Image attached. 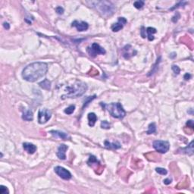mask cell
<instances>
[{"label": "cell", "instance_id": "6da1fadb", "mask_svg": "<svg viewBox=\"0 0 194 194\" xmlns=\"http://www.w3.org/2000/svg\"><path fill=\"white\" fill-rule=\"evenodd\" d=\"M48 71V65L45 62H34L23 70L22 77L28 82H35L46 75Z\"/></svg>", "mask_w": 194, "mask_h": 194}, {"label": "cell", "instance_id": "7a4b0ae2", "mask_svg": "<svg viewBox=\"0 0 194 194\" xmlns=\"http://www.w3.org/2000/svg\"><path fill=\"white\" fill-rule=\"evenodd\" d=\"M87 90V85L81 81H77L71 86H67L66 94L62 95V99L65 98H77L82 96Z\"/></svg>", "mask_w": 194, "mask_h": 194}, {"label": "cell", "instance_id": "3957f363", "mask_svg": "<svg viewBox=\"0 0 194 194\" xmlns=\"http://www.w3.org/2000/svg\"><path fill=\"white\" fill-rule=\"evenodd\" d=\"M91 4L96 8V10L104 17H110L114 12V6L111 2L108 1H98L93 2Z\"/></svg>", "mask_w": 194, "mask_h": 194}, {"label": "cell", "instance_id": "277c9868", "mask_svg": "<svg viewBox=\"0 0 194 194\" xmlns=\"http://www.w3.org/2000/svg\"><path fill=\"white\" fill-rule=\"evenodd\" d=\"M101 105L114 118H120L121 119V118H123L126 115V112H125L123 106L120 102H112V103H110L108 105L102 104V102H101Z\"/></svg>", "mask_w": 194, "mask_h": 194}, {"label": "cell", "instance_id": "5b68a950", "mask_svg": "<svg viewBox=\"0 0 194 194\" xmlns=\"http://www.w3.org/2000/svg\"><path fill=\"white\" fill-rule=\"evenodd\" d=\"M86 51L91 57H96L97 55H104L106 52V50L96 43H93L91 46L87 47Z\"/></svg>", "mask_w": 194, "mask_h": 194}, {"label": "cell", "instance_id": "8992f818", "mask_svg": "<svg viewBox=\"0 0 194 194\" xmlns=\"http://www.w3.org/2000/svg\"><path fill=\"white\" fill-rule=\"evenodd\" d=\"M153 147L158 152L166 153L170 148V144L168 141L164 140H156L153 142Z\"/></svg>", "mask_w": 194, "mask_h": 194}, {"label": "cell", "instance_id": "52a82bcc", "mask_svg": "<svg viewBox=\"0 0 194 194\" xmlns=\"http://www.w3.org/2000/svg\"><path fill=\"white\" fill-rule=\"evenodd\" d=\"M52 117V112L47 108H43L39 110L38 112V122L39 124H43L49 120Z\"/></svg>", "mask_w": 194, "mask_h": 194}, {"label": "cell", "instance_id": "ba28073f", "mask_svg": "<svg viewBox=\"0 0 194 194\" xmlns=\"http://www.w3.org/2000/svg\"><path fill=\"white\" fill-rule=\"evenodd\" d=\"M54 170L56 174H58L61 178L64 179V180H70L71 177H72V175H71L69 171L62 166L55 167Z\"/></svg>", "mask_w": 194, "mask_h": 194}, {"label": "cell", "instance_id": "9c48e42d", "mask_svg": "<svg viewBox=\"0 0 194 194\" xmlns=\"http://www.w3.org/2000/svg\"><path fill=\"white\" fill-rule=\"evenodd\" d=\"M136 54V51L134 50L130 45H127L122 49V56H124V58H126V59H129Z\"/></svg>", "mask_w": 194, "mask_h": 194}, {"label": "cell", "instance_id": "30bf717a", "mask_svg": "<svg viewBox=\"0 0 194 194\" xmlns=\"http://www.w3.org/2000/svg\"><path fill=\"white\" fill-rule=\"evenodd\" d=\"M126 18H118V22L114 24L112 26V30L113 32H118L119 30H121L122 28L124 27V26L127 24Z\"/></svg>", "mask_w": 194, "mask_h": 194}, {"label": "cell", "instance_id": "8fae6325", "mask_svg": "<svg viewBox=\"0 0 194 194\" xmlns=\"http://www.w3.org/2000/svg\"><path fill=\"white\" fill-rule=\"evenodd\" d=\"M71 26L75 27L77 28V30L80 32L85 31L89 28V24L85 22V21H73Z\"/></svg>", "mask_w": 194, "mask_h": 194}, {"label": "cell", "instance_id": "7c38bea8", "mask_svg": "<svg viewBox=\"0 0 194 194\" xmlns=\"http://www.w3.org/2000/svg\"><path fill=\"white\" fill-rule=\"evenodd\" d=\"M68 147L65 144H61L58 146L56 155L58 157V158H60L62 160H64L66 159V151L68 150Z\"/></svg>", "mask_w": 194, "mask_h": 194}, {"label": "cell", "instance_id": "4fadbf2b", "mask_svg": "<svg viewBox=\"0 0 194 194\" xmlns=\"http://www.w3.org/2000/svg\"><path fill=\"white\" fill-rule=\"evenodd\" d=\"M23 148L27 152L28 154H34L36 151V146L30 143H23Z\"/></svg>", "mask_w": 194, "mask_h": 194}, {"label": "cell", "instance_id": "5bb4252c", "mask_svg": "<svg viewBox=\"0 0 194 194\" xmlns=\"http://www.w3.org/2000/svg\"><path fill=\"white\" fill-rule=\"evenodd\" d=\"M178 152L180 153H184V154H186L188 156H192L193 154V142H191L190 144L187 146H186L185 148H182L178 149Z\"/></svg>", "mask_w": 194, "mask_h": 194}, {"label": "cell", "instance_id": "9a60e30c", "mask_svg": "<svg viewBox=\"0 0 194 194\" xmlns=\"http://www.w3.org/2000/svg\"><path fill=\"white\" fill-rule=\"evenodd\" d=\"M50 134H52V136H56V137H58L61 138L62 140H67V139H70V136H68V134L62 132V131H59V130H51Z\"/></svg>", "mask_w": 194, "mask_h": 194}, {"label": "cell", "instance_id": "2e32d148", "mask_svg": "<svg viewBox=\"0 0 194 194\" xmlns=\"http://www.w3.org/2000/svg\"><path fill=\"white\" fill-rule=\"evenodd\" d=\"M104 144L106 148H108V149H120L121 147V144L118 142L110 143V142H108V140H106L104 143Z\"/></svg>", "mask_w": 194, "mask_h": 194}, {"label": "cell", "instance_id": "e0dca14e", "mask_svg": "<svg viewBox=\"0 0 194 194\" xmlns=\"http://www.w3.org/2000/svg\"><path fill=\"white\" fill-rule=\"evenodd\" d=\"M22 118L24 121H30L34 119V114H33L32 111L29 110V109H26L24 111L22 114Z\"/></svg>", "mask_w": 194, "mask_h": 194}, {"label": "cell", "instance_id": "ac0fdd59", "mask_svg": "<svg viewBox=\"0 0 194 194\" xmlns=\"http://www.w3.org/2000/svg\"><path fill=\"white\" fill-rule=\"evenodd\" d=\"M88 121H89V125L90 127H93L96 124V121H97V116L96 114L93 112L89 113L88 114Z\"/></svg>", "mask_w": 194, "mask_h": 194}, {"label": "cell", "instance_id": "d6986e66", "mask_svg": "<svg viewBox=\"0 0 194 194\" xmlns=\"http://www.w3.org/2000/svg\"><path fill=\"white\" fill-rule=\"evenodd\" d=\"M156 32H157V30H156V28L151 27L146 28V33H147V36H148V40L149 41H152V40H154L153 34H156Z\"/></svg>", "mask_w": 194, "mask_h": 194}, {"label": "cell", "instance_id": "ffe728a7", "mask_svg": "<svg viewBox=\"0 0 194 194\" xmlns=\"http://www.w3.org/2000/svg\"><path fill=\"white\" fill-rule=\"evenodd\" d=\"M41 88H43V90H49L51 89V82H50L49 80H47V79H45L43 81L39 84Z\"/></svg>", "mask_w": 194, "mask_h": 194}, {"label": "cell", "instance_id": "44dd1931", "mask_svg": "<svg viewBox=\"0 0 194 194\" xmlns=\"http://www.w3.org/2000/svg\"><path fill=\"white\" fill-rule=\"evenodd\" d=\"M87 164L90 165V166H93V165H100V163L98 160H97V158L95 157L94 156H90V158H89L88 162H87Z\"/></svg>", "mask_w": 194, "mask_h": 194}, {"label": "cell", "instance_id": "7402d4cb", "mask_svg": "<svg viewBox=\"0 0 194 194\" xmlns=\"http://www.w3.org/2000/svg\"><path fill=\"white\" fill-rule=\"evenodd\" d=\"M156 125L155 123H151V124H149L148 126V130L146 131V134H152L156 133Z\"/></svg>", "mask_w": 194, "mask_h": 194}, {"label": "cell", "instance_id": "603a6c76", "mask_svg": "<svg viewBox=\"0 0 194 194\" xmlns=\"http://www.w3.org/2000/svg\"><path fill=\"white\" fill-rule=\"evenodd\" d=\"M74 110H75V106L71 105V106H68V108L64 109V113L67 114H71L74 112Z\"/></svg>", "mask_w": 194, "mask_h": 194}, {"label": "cell", "instance_id": "cb8c5ba5", "mask_svg": "<svg viewBox=\"0 0 194 194\" xmlns=\"http://www.w3.org/2000/svg\"><path fill=\"white\" fill-rule=\"evenodd\" d=\"M134 6L137 9H140V8H142L143 6H144V2L143 1H136V2H134Z\"/></svg>", "mask_w": 194, "mask_h": 194}, {"label": "cell", "instance_id": "d4e9b609", "mask_svg": "<svg viewBox=\"0 0 194 194\" xmlns=\"http://www.w3.org/2000/svg\"><path fill=\"white\" fill-rule=\"evenodd\" d=\"M160 60H161V57H158V58L157 59V62H156V64H154V66H153V68H152V69L149 71V74H148V76H151V75H152V74H154L155 72L156 71V66L158 65V64H159V62H160Z\"/></svg>", "mask_w": 194, "mask_h": 194}, {"label": "cell", "instance_id": "484cf974", "mask_svg": "<svg viewBox=\"0 0 194 194\" xmlns=\"http://www.w3.org/2000/svg\"><path fill=\"white\" fill-rule=\"evenodd\" d=\"M156 171L159 174H162V175H166L168 174V171L165 169V168H156Z\"/></svg>", "mask_w": 194, "mask_h": 194}, {"label": "cell", "instance_id": "4316f807", "mask_svg": "<svg viewBox=\"0 0 194 194\" xmlns=\"http://www.w3.org/2000/svg\"><path fill=\"white\" fill-rule=\"evenodd\" d=\"M101 128L102 129H110L111 124L107 121H102L101 122Z\"/></svg>", "mask_w": 194, "mask_h": 194}, {"label": "cell", "instance_id": "83f0119b", "mask_svg": "<svg viewBox=\"0 0 194 194\" xmlns=\"http://www.w3.org/2000/svg\"><path fill=\"white\" fill-rule=\"evenodd\" d=\"M0 193L1 194H8L9 193V191H8V188L6 186H3V185H1L0 186Z\"/></svg>", "mask_w": 194, "mask_h": 194}, {"label": "cell", "instance_id": "f1b7e54d", "mask_svg": "<svg viewBox=\"0 0 194 194\" xmlns=\"http://www.w3.org/2000/svg\"><path fill=\"white\" fill-rule=\"evenodd\" d=\"M171 69L173 70V71L174 72V74H179L180 72V68L178 66V65H172L171 67Z\"/></svg>", "mask_w": 194, "mask_h": 194}, {"label": "cell", "instance_id": "f546056e", "mask_svg": "<svg viewBox=\"0 0 194 194\" xmlns=\"http://www.w3.org/2000/svg\"><path fill=\"white\" fill-rule=\"evenodd\" d=\"M56 12L58 13V14H62L63 13H64V8H62V7H57V8H56Z\"/></svg>", "mask_w": 194, "mask_h": 194}, {"label": "cell", "instance_id": "4dcf8cb0", "mask_svg": "<svg viewBox=\"0 0 194 194\" xmlns=\"http://www.w3.org/2000/svg\"><path fill=\"white\" fill-rule=\"evenodd\" d=\"M186 126H188V128H191V129H193L194 128V125H193V121L192 120H190L186 122Z\"/></svg>", "mask_w": 194, "mask_h": 194}, {"label": "cell", "instance_id": "1f68e13d", "mask_svg": "<svg viewBox=\"0 0 194 194\" xmlns=\"http://www.w3.org/2000/svg\"><path fill=\"white\" fill-rule=\"evenodd\" d=\"M172 180L170 179V178H167V179H165L164 180V184H166V185H168V184H170L171 183Z\"/></svg>", "mask_w": 194, "mask_h": 194}, {"label": "cell", "instance_id": "d6a6232c", "mask_svg": "<svg viewBox=\"0 0 194 194\" xmlns=\"http://www.w3.org/2000/svg\"><path fill=\"white\" fill-rule=\"evenodd\" d=\"M184 78L186 80H190V78H191V74H188V73H186V74H185V75H184Z\"/></svg>", "mask_w": 194, "mask_h": 194}, {"label": "cell", "instance_id": "836d02e7", "mask_svg": "<svg viewBox=\"0 0 194 194\" xmlns=\"http://www.w3.org/2000/svg\"><path fill=\"white\" fill-rule=\"evenodd\" d=\"M3 26H4V27L5 28L6 30H9V28H10L9 24H8V23H7V22H5L4 24H3Z\"/></svg>", "mask_w": 194, "mask_h": 194}]
</instances>
